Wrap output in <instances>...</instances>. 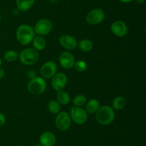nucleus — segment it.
I'll use <instances>...</instances> for the list:
<instances>
[{"label": "nucleus", "mask_w": 146, "mask_h": 146, "mask_svg": "<svg viewBox=\"0 0 146 146\" xmlns=\"http://www.w3.org/2000/svg\"><path fill=\"white\" fill-rule=\"evenodd\" d=\"M35 32L32 27L28 24H21L17 28V39L19 42L22 45H28L32 42L33 39L34 38Z\"/></svg>", "instance_id": "nucleus-1"}, {"label": "nucleus", "mask_w": 146, "mask_h": 146, "mask_svg": "<svg viewBox=\"0 0 146 146\" xmlns=\"http://www.w3.org/2000/svg\"><path fill=\"white\" fill-rule=\"evenodd\" d=\"M96 119L99 124L108 125L115 119V112L110 106L103 105L96 113Z\"/></svg>", "instance_id": "nucleus-2"}, {"label": "nucleus", "mask_w": 146, "mask_h": 146, "mask_svg": "<svg viewBox=\"0 0 146 146\" xmlns=\"http://www.w3.org/2000/svg\"><path fill=\"white\" fill-rule=\"evenodd\" d=\"M19 60L25 65H31L36 62L39 58V53L34 48H27L21 52Z\"/></svg>", "instance_id": "nucleus-3"}, {"label": "nucleus", "mask_w": 146, "mask_h": 146, "mask_svg": "<svg viewBox=\"0 0 146 146\" xmlns=\"http://www.w3.org/2000/svg\"><path fill=\"white\" fill-rule=\"evenodd\" d=\"M29 92L32 94H40L46 89V82L42 77H36L31 79L27 86Z\"/></svg>", "instance_id": "nucleus-4"}, {"label": "nucleus", "mask_w": 146, "mask_h": 146, "mask_svg": "<svg viewBox=\"0 0 146 146\" xmlns=\"http://www.w3.org/2000/svg\"><path fill=\"white\" fill-rule=\"evenodd\" d=\"M71 120L78 125L84 124L88 120V113L81 107H73L70 110Z\"/></svg>", "instance_id": "nucleus-5"}, {"label": "nucleus", "mask_w": 146, "mask_h": 146, "mask_svg": "<svg viewBox=\"0 0 146 146\" xmlns=\"http://www.w3.org/2000/svg\"><path fill=\"white\" fill-rule=\"evenodd\" d=\"M55 124L57 128L61 131H66L71 127V119L66 112H60L56 115Z\"/></svg>", "instance_id": "nucleus-6"}, {"label": "nucleus", "mask_w": 146, "mask_h": 146, "mask_svg": "<svg viewBox=\"0 0 146 146\" xmlns=\"http://www.w3.org/2000/svg\"><path fill=\"white\" fill-rule=\"evenodd\" d=\"M53 24L49 19H41L38 20L34 27V32L39 36H44L48 34L51 31Z\"/></svg>", "instance_id": "nucleus-7"}, {"label": "nucleus", "mask_w": 146, "mask_h": 146, "mask_svg": "<svg viewBox=\"0 0 146 146\" xmlns=\"http://www.w3.org/2000/svg\"><path fill=\"white\" fill-rule=\"evenodd\" d=\"M105 19V13L101 9H94L87 14L86 21L91 25H96Z\"/></svg>", "instance_id": "nucleus-8"}, {"label": "nucleus", "mask_w": 146, "mask_h": 146, "mask_svg": "<svg viewBox=\"0 0 146 146\" xmlns=\"http://www.w3.org/2000/svg\"><path fill=\"white\" fill-rule=\"evenodd\" d=\"M111 29L113 34L118 37H125L128 32V25L121 20L113 21L111 26Z\"/></svg>", "instance_id": "nucleus-9"}, {"label": "nucleus", "mask_w": 146, "mask_h": 146, "mask_svg": "<svg viewBox=\"0 0 146 146\" xmlns=\"http://www.w3.org/2000/svg\"><path fill=\"white\" fill-rule=\"evenodd\" d=\"M57 71V65L54 62L48 61L44 63L41 67L40 73L43 78H52Z\"/></svg>", "instance_id": "nucleus-10"}, {"label": "nucleus", "mask_w": 146, "mask_h": 146, "mask_svg": "<svg viewBox=\"0 0 146 146\" xmlns=\"http://www.w3.org/2000/svg\"><path fill=\"white\" fill-rule=\"evenodd\" d=\"M67 84V76L63 72L56 73L51 80V85L56 91H61Z\"/></svg>", "instance_id": "nucleus-11"}, {"label": "nucleus", "mask_w": 146, "mask_h": 146, "mask_svg": "<svg viewBox=\"0 0 146 146\" xmlns=\"http://www.w3.org/2000/svg\"><path fill=\"white\" fill-rule=\"evenodd\" d=\"M59 62L64 69L69 70L72 68L75 63V57L69 52H64L59 56Z\"/></svg>", "instance_id": "nucleus-12"}, {"label": "nucleus", "mask_w": 146, "mask_h": 146, "mask_svg": "<svg viewBox=\"0 0 146 146\" xmlns=\"http://www.w3.org/2000/svg\"><path fill=\"white\" fill-rule=\"evenodd\" d=\"M60 45L66 50H74L78 46V42L75 37L68 34H64L59 38Z\"/></svg>", "instance_id": "nucleus-13"}, {"label": "nucleus", "mask_w": 146, "mask_h": 146, "mask_svg": "<svg viewBox=\"0 0 146 146\" xmlns=\"http://www.w3.org/2000/svg\"><path fill=\"white\" fill-rule=\"evenodd\" d=\"M39 141L42 146H54L56 142V137L51 132L46 131L41 135Z\"/></svg>", "instance_id": "nucleus-14"}, {"label": "nucleus", "mask_w": 146, "mask_h": 146, "mask_svg": "<svg viewBox=\"0 0 146 146\" xmlns=\"http://www.w3.org/2000/svg\"><path fill=\"white\" fill-rule=\"evenodd\" d=\"M16 4L19 11H27L33 7L34 0H17Z\"/></svg>", "instance_id": "nucleus-15"}, {"label": "nucleus", "mask_w": 146, "mask_h": 146, "mask_svg": "<svg viewBox=\"0 0 146 146\" xmlns=\"http://www.w3.org/2000/svg\"><path fill=\"white\" fill-rule=\"evenodd\" d=\"M100 107V102L96 99H91L89 101L86 102V113L89 114H94L96 113L97 110Z\"/></svg>", "instance_id": "nucleus-16"}, {"label": "nucleus", "mask_w": 146, "mask_h": 146, "mask_svg": "<svg viewBox=\"0 0 146 146\" xmlns=\"http://www.w3.org/2000/svg\"><path fill=\"white\" fill-rule=\"evenodd\" d=\"M126 105V100L122 96H117L112 102V108L115 110H121Z\"/></svg>", "instance_id": "nucleus-17"}, {"label": "nucleus", "mask_w": 146, "mask_h": 146, "mask_svg": "<svg viewBox=\"0 0 146 146\" xmlns=\"http://www.w3.org/2000/svg\"><path fill=\"white\" fill-rule=\"evenodd\" d=\"M32 43L34 49L37 51H41L45 49L46 46V42L44 40V37H42V36L38 35L37 37H34L32 40Z\"/></svg>", "instance_id": "nucleus-18"}, {"label": "nucleus", "mask_w": 146, "mask_h": 146, "mask_svg": "<svg viewBox=\"0 0 146 146\" xmlns=\"http://www.w3.org/2000/svg\"><path fill=\"white\" fill-rule=\"evenodd\" d=\"M56 98L57 102L59 104H63V105L68 104L70 102V100H71V97H70L68 93L66 92L63 91V90L57 92Z\"/></svg>", "instance_id": "nucleus-19"}, {"label": "nucleus", "mask_w": 146, "mask_h": 146, "mask_svg": "<svg viewBox=\"0 0 146 146\" xmlns=\"http://www.w3.org/2000/svg\"><path fill=\"white\" fill-rule=\"evenodd\" d=\"M78 46L81 51L87 52H90L92 50L93 47H94V44L91 40L84 39V40H81L78 43Z\"/></svg>", "instance_id": "nucleus-20"}, {"label": "nucleus", "mask_w": 146, "mask_h": 146, "mask_svg": "<svg viewBox=\"0 0 146 146\" xmlns=\"http://www.w3.org/2000/svg\"><path fill=\"white\" fill-rule=\"evenodd\" d=\"M48 110L53 115H57L61 112V106L58 102L52 100L48 103Z\"/></svg>", "instance_id": "nucleus-21"}, {"label": "nucleus", "mask_w": 146, "mask_h": 146, "mask_svg": "<svg viewBox=\"0 0 146 146\" xmlns=\"http://www.w3.org/2000/svg\"><path fill=\"white\" fill-rule=\"evenodd\" d=\"M87 98L84 94H78L73 99V104L76 107H82L86 104Z\"/></svg>", "instance_id": "nucleus-22"}, {"label": "nucleus", "mask_w": 146, "mask_h": 146, "mask_svg": "<svg viewBox=\"0 0 146 146\" xmlns=\"http://www.w3.org/2000/svg\"><path fill=\"white\" fill-rule=\"evenodd\" d=\"M19 57V54L14 50H8L4 54V59L6 61L9 62H14Z\"/></svg>", "instance_id": "nucleus-23"}, {"label": "nucleus", "mask_w": 146, "mask_h": 146, "mask_svg": "<svg viewBox=\"0 0 146 146\" xmlns=\"http://www.w3.org/2000/svg\"><path fill=\"white\" fill-rule=\"evenodd\" d=\"M74 67H75L76 70L79 72H85L87 69V64L84 60H78L77 61H75Z\"/></svg>", "instance_id": "nucleus-24"}, {"label": "nucleus", "mask_w": 146, "mask_h": 146, "mask_svg": "<svg viewBox=\"0 0 146 146\" xmlns=\"http://www.w3.org/2000/svg\"><path fill=\"white\" fill-rule=\"evenodd\" d=\"M27 76L31 80V79H34V77H36V72L34 70H30L27 72Z\"/></svg>", "instance_id": "nucleus-25"}, {"label": "nucleus", "mask_w": 146, "mask_h": 146, "mask_svg": "<svg viewBox=\"0 0 146 146\" xmlns=\"http://www.w3.org/2000/svg\"><path fill=\"white\" fill-rule=\"evenodd\" d=\"M6 123V117L3 113H0V127L4 125Z\"/></svg>", "instance_id": "nucleus-26"}, {"label": "nucleus", "mask_w": 146, "mask_h": 146, "mask_svg": "<svg viewBox=\"0 0 146 146\" xmlns=\"http://www.w3.org/2000/svg\"><path fill=\"white\" fill-rule=\"evenodd\" d=\"M4 75H5V72H4V70L2 68L0 67V80L4 78Z\"/></svg>", "instance_id": "nucleus-27"}, {"label": "nucleus", "mask_w": 146, "mask_h": 146, "mask_svg": "<svg viewBox=\"0 0 146 146\" xmlns=\"http://www.w3.org/2000/svg\"><path fill=\"white\" fill-rule=\"evenodd\" d=\"M135 1H136V3H138V4H143L144 2H145V0H135Z\"/></svg>", "instance_id": "nucleus-28"}, {"label": "nucleus", "mask_w": 146, "mask_h": 146, "mask_svg": "<svg viewBox=\"0 0 146 146\" xmlns=\"http://www.w3.org/2000/svg\"><path fill=\"white\" fill-rule=\"evenodd\" d=\"M120 1L123 3H129L131 2L132 1H133V0H120Z\"/></svg>", "instance_id": "nucleus-29"}, {"label": "nucleus", "mask_w": 146, "mask_h": 146, "mask_svg": "<svg viewBox=\"0 0 146 146\" xmlns=\"http://www.w3.org/2000/svg\"><path fill=\"white\" fill-rule=\"evenodd\" d=\"M48 1L51 3H56L58 0H48Z\"/></svg>", "instance_id": "nucleus-30"}, {"label": "nucleus", "mask_w": 146, "mask_h": 146, "mask_svg": "<svg viewBox=\"0 0 146 146\" xmlns=\"http://www.w3.org/2000/svg\"><path fill=\"white\" fill-rule=\"evenodd\" d=\"M1 58H0V67H1Z\"/></svg>", "instance_id": "nucleus-31"}, {"label": "nucleus", "mask_w": 146, "mask_h": 146, "mask_svg": "<svg viewBox=\"0 0 146 146\" xmlns=\"http://www.w3.org/2000/svg\"><path fill=\"white\" fill-rule=\"evenodd\" d=\"M34 146H42V145H36Z\"/></svg>", "instance_id": "nucleus-32"}, {"label": "nucleus", "mask_w": 146, "mask_h": 146, "mask_svg": "<svg viewBox=\"0 0 146 146\" xmlns=\"http://www.w3.org/2000/svg\"><path fill=\"white\" fill-rule=\"evenodd\" d=\"M1 15H0V22H1Z\"/></svg>", "instance_id": "nucleus-33"}]
</instances>
